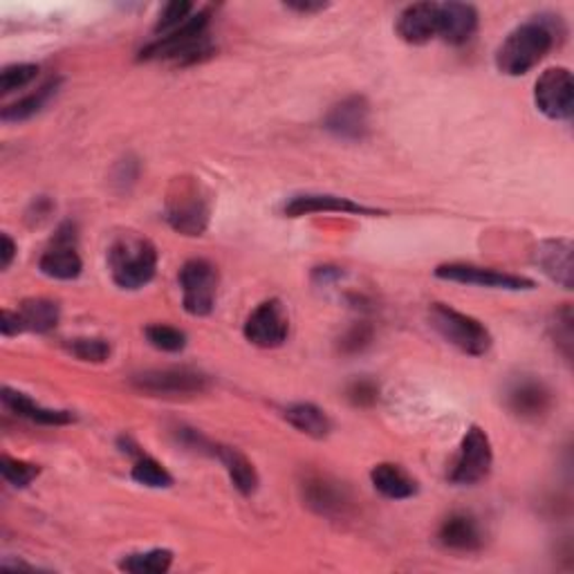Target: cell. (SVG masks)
<instances>
[{"mask_svg":"<svg viewBox=\"0 0 574 574\" xmlns=\"http://www.w3.org/2000/svg\"><path fill=\"white\" fill-rule=\"evenodd\" d=\"M144 334L151 346L162 353H183L187 349V334L180 328L166 325V323H153L144 330Z\"/></svg>","mask_w":574,"mask_h":574,"instance_id":"f1b7e54d","label":"cell"},{"mask_svg":"<svg viewBox=\"0 0 574 574\" xmlns=\"http://www.w3.org/2000/svg\"><path fill=\"white\" fill-rule=\"evenodd\" d=\"M323 129L343 142H362L371 131V106L366 97L353 95L334 103L323 118Z\"/></svg>","mask_w":574,"mask_h":574,"instance_id":"5bb4252c","label":"cell"},{"mask_svg":"<svg viewBox=\"0 0 574 574\" xmlns=\"http://www.w3.org/2000/svg\"><path fill=\"white\" fill-rule=\"evenodd\" d=\"M371 341H373V328L368 323H357L341 336L339 351L346 355H357L371 346Z\"/></svg>","mask_w":574,"mask_h":574,"instance_id":"e575fe53","label":"cell"},{"mask_svg":"<svg viewBox=\"0 0 574 574\" xmlns=\"http://www.w3.org/2000/svg\"><path fill=\"white\" fill-rule=\"evenodd\" d=\"M209 10H196L180 27L155 36L146 47H142L137 59L189 66L205 59V56H211L213 45L209 41Z\"/></svg>","mask_w":574,"mask_h":574,"instance_id":"7a4b0ae2","label":"cell"},{"mask_svg":"<svg viewBox=\"0 0 574 574\" xmlns=\"http://www.w3.org/2000/svg\"><path fill=\"white\" fill-rule=\"evenodd\" d=\"M213 455L224 465V470L229 474V481H232V485L243 496H252L258 489V483H261L258 472H256V467L252 465V461L243 451H239L236 446L216 444Z\"/></svg>","mask_w":574,"mask_h":574,"instance_id":"603a6c76","label":"cell"},{"mask_svg":"<svg viewBox=\"0 0 574 574\" xmlns=\"http://www.w3.org/2000/svg\"><path fill=\"white\" fill-rule=\"evenodd\" d=\"M135 449L129 451V453H135V457H137L133 470H131L133 481L137 485H142V487H148V489H168V487H174V476L168 474V470L162 463H157L155 457H151V455H146L142 451H135Z\"/></svg>","mask_w":574,"mask_h":574,"instance_id":"83f0119b","label":"cell"},{"mask_svg":"<svg viewBox=\"0 0 574 574\" xmlns=\"http://www.w3.org/2000/svg\"><path fill=\"white\" fill-rule=\"evenodd\" d=\"M565 36L563 21L559 16H537L509 32V36L496 49V68L507 77H521L537 68L550 49Z\"/></svg>","mask_w":574,"mask_h":574,"instance_id":"6da1fadb","label":"cell"},{"mask_svg":"<svg viewBox=\"0 0 574 574\" xmlns=\"http://www.w3.org/2000/svg\"><path fill=\"white\" fill-rule=\"evenodd\" d=\"M572 243L567 239H548L541 241L534 250L537 267L563 290H572Z\"/></svg>","mask_w":574,"mask_h":574,"instance_id":"d6986e66","label":"cell"},{"mask_svg":"<svg viewBox=\"0 0 574 574\" xmlns=\"http://www.w3.org/2000/svg\"><path fill=\"white\" fill-rule=\"evenodd\" d=\"M209 198L198 183H178V191L166 200V222L183 236H202L209 227Z\"/></svg>","mask_w":574,"mask_h":574,"instance_id":"8992f818","label":"cell"},{"mask_svg":"<svg viewBox=\"0 0 574 574\" xmlns=\"http://www.w3.org/2000/svg\"><path fill=\"white\" fill-rule=\"evenodd\" d=\"M245 339L256 349H280L290 334V317L278 299L263 301L254 308L243 325Z\"/></svg>","mask_w":574,"mask_h":574,"instance_id":"30bf717a","label":"cell"},{"mask_svg":"<svg viewBox=\"0 0 574 574\" xmlns=\"http://www.w3.org/2000/svg\"><path fill=\"white\" fill-rule=\"evenodd\" d=\"M552 330H554L556 349L570 362V357H572V310H570V306H563L561 310L554 312Z\"/></svg>","mask_w":574,"mask_h":574,"instance_id":"d6a6232c","label":"cell"},{"mask_svg":"<svg viewBox=\"0 0 574 574\" xmlns=\"http://www.w3.org/2000/svg\"><path fill=\"white\" fill-rule=\"evenodd\" d=\"M62 308L52 299H27L19 306L16 312L3 310L0 330L5 336H14L21 332H38L45 334L59 325Z\"/></svg>","mask_w":574,"mask_h":574,"instance_id":"2e32d148","label":"cell"},{"mask_svg":"<svg viewBox=\"0 0 574 574\" xmlns=\"http://www.w3.org/2000/svg\"><path fill=\"white\" fill-rule=\"evenodd\" d=\"M371 483L388 500H407L418 494V481L393 463H379L371 472Z\"/></svg>","mask_w":574,"mask_h":574,"instance_id":"cb8c5ba5","label":"cell"},{"mask_svg":"<svg viewBox=\"0 0 574 574\" xmlns=\"http://www.w3.org/2000/svg\"><path fill=\"white\" fill-rule=\"evenodd\" d=\"M41 274L56 278V280H75L79 278L84 263L77 252V227L73 222H64L43 252L38 261Z\"/></svg>","mask_w":574,"mask_h":574,"instance_id":"4fadbf2b","label":"cell"},{"mask_svg":"<svg viewBox=\"0 0 574 574\" xmlns=\"http://www.w3.org/2000/svg\"><path fill=\"white\" fill-rule=\"evenodd\" d=\"M301 494L306 505L314 514L323 516V519H332V521L346 519L353 507V498L346 485L330 476H321V474L308 476L301 485Z\"/></svg>","mask_w":574,"mask_h":574,"instance_id":"9a60e30c","label":"cell"},{"mask_svg":"<svg viewBox=\"0 0 574 574\" xmlns=\"http://www.w3.org/2000/svg\"><path fill=\"white\" fill-rule=\"evenodd\" d=\"M478 30V12L467 3H444L438 10V36L449 45H465Z\"/></svg>","mask_w":574,"mask_h":574,"instance_id":"ffe728a7","label":"cell"},{"mask_svg":"<svg viewBox=\"0 0 574 574\" xmlns=\"http://www.w3.org/2000/svg\"><path fill=\"white\" fill-rule=\"evenodd\" d=\"M494 467V449L489 442V435L481 427H470L461 451H457L455 463L451 467L449 481L461 487H472L483 483Z\"/></svg>","mask_w":574,"mask_h":574,"instance_id":"ba28073f","label":"cell"},{"mask_svg":"<svg viewBox=\"0 0 574 574\" xmlns=\"http://www.w3.org/2000/svg\"><path fill=\"white\" fill-rule=\"evenodd\" d=\"M287 218H303L310 213H341V216H382L384 211L360 205L351 198H341L332 194H301L283 205Z\"/></svg>","mask_w":574,"mask_h":574,"instance_id":"e0dca14e","label":"cell"},{"mask_svg":"<svg viewBox=\"0 0 574 574\" xmlns=\"http://www.w3.org/2000/svg\"><path fill=\"white\" fill-rule=\"evenodd\" d=\"M36 75H38V66L34 64H14L3 68V73H0V95L8 97L16 90H23L36 79Z\"/></svg>","mask_w":574,"mask_h":574,"instance_id":"4dcf8cb0","label":"cell"},{"mask_svg":"<svg viewBox=\"0 0 574 574\" xmlns=\"http://www.w3.org/2000/svg\"><path fill=\"white\" fill-rule=\"evenodd\" d=\"M178 280H180L185 310L191 317H209L213 312L218 299V285H220L216 265L205 258H191L183 265Z\"/></svg>","mask_w":574,"mask_h":574,"instance_id":"52a82bcc","label":"cell"},{"mask_svg":"<svg viewBox=\"0 0 574 574\" xmlns=\"http://www.w3.org/2000/svg\"><path fill=\"white\" fill-rule=\"evenodd\" d=\"M283 418L299 433L314 440H323L332 431V420L323 409L312 405V401H297V405H290L283 411Z\"/></svg>","mask_w":574,"mask_h":574,"instance_id":"484cf974","label":"cell"},{"mask_svg":"<svg viewBox=\"0 0 574 574\" xmlns=\"http://www.w3.org/2000/svg\"><path fill=\"white\" fill-rule=\"evenodd\" d=\"M438 3H416L397 16V36L409 45H424L438 36Z\"/></svg>","mask_w":574,"mask_h":574,"instance_id":"44dd1931","label":"cell"},{"mask_svg":"<svg viewBox=\"0 0 574 574\" xmlns=\"http://www.w3.org/2000/svg\"><path fill=\"white\" fill-rule=\"evenodd\" d=\"M0 474H3L5 483H10L12 487L25 489V487H30L38 478L41 470L36 465H32V463L16 461V457L3 455V457H0Z\"/></svg>","mask_w":574,"mask_h":574,"instance_id":"f546056e","label":"cell"},{"mask_svg":"<svg viewBox=\"0 0 574 574\" xmlns=\"http://www.w3.org/2000/svg\"><path fill=\"white\" fill-rule=\"evenodd\" d=\"M62 90V79H49L45 81L38 90L30 92L27 97L10 103L8 108H3V112H0V118H3V122L8 124H21V122H27L32 120L34 114H38L43 108H47V103L59 95Z\"/></svg>","mask_w":574,"mask_h":574,"instance_id":"d4e9b609","label":"cell"},{"mask_svg":"<svg viewBox=\"0 0 574 574\" xmlns=\"http://www.w3.org/2000/svg\"><path fill=\"white\" fill-rule=\"evenodd\" d=\"M0 399H3V407L14 413L16 418H23V420H30L34 424H43V427H64V424H70L75 422V416L70 411H56V409H45L41 405H36V401L21 393V390H14L10 386L3 388V395H0Z\"/></svg>","mask_w":574,"mask_h":574,"instance_id":"7402d4cb","label":"cell"},{"mask_svg":"<svg viewBox=\"0 0 574 574\" xmlns=\"http://www.w3.org/2000/svg\"><path fill=\"white\" fill-rule=\"evenodd\" d=\"M131 382L140 393L151 397H164V399L196 397L209 388V377L187 366L151 368L133 375Z\"/></svg>","mask_w":574,"mask_h":574,"instance_id":"5b68a950","label":"cell"},{"mask_svg":"<svg viewBox=\"0 0 574 574\" xmlns=\"http://www.w3.org/2000/svg\"><path fill=\"white\" fill-rule=\"evenodd\" d=\"M435 276L451 283H463V285H478L489 287V290H507V292H523L534 290V280L528 276L509 274L492 267H478L467 263H444L435 267Z\"/></svg>","mask_w":574,"mask_h":574,"instance_id":"9c48e42d","label":"cell"},{"mask_svg":"<svg viewBox=\"0 0 574 574\" xmlns=\"http://www.w3.org/2000/svg\"><path fill=\"white\" fill-rule=\"evenodd\" d=\"M534 103L548 120L567 122L574 112V81L567 68H548L534 86Z\"/></svg>","mask_w":574,"mask_h":574,"instance_id":"8fae6325","label":"cell"},{"mask_svg":"<svg viewBox=\"0 0 574 574\" xmlns=\"http://www.w3.org/2000/svg\"><path fill=\"white\" fill-rule=\"evenodd\" d=\"M108 267L114 285L122 290H142L157 272V250L148 239L126 234L108 250Z\"/></svg>","mask_w":574,"mask_h":574,"instance_id":"3957f363","label":"cell"},{"mask_svg":"<svg viewBox=\"0 0 574 574\" xmlns=\"http://www.w3.org/2000/svg\"><path fill=\"white\" fill-rule=\"evenodd\" d=\"M505 405L514 418L523 422H541L554 407L552 388L534 377H521L509 384L505 393Z\"/></svg>","mask_w":574,"mask_h":574,"instance_id":"7c38bea8","label":"cell"},{"mask_svg":"<svg viewBox=\"0 0 574 574\" xmlns=\"http://www.w3.org/2000/svg\"><path fill=\"white\" fill-rule=\"evenodd\" d=\"M346 397L353 407H360V409H368L373 407L375 401L379 399V388L373 379H355L349 390H346Z\"/></svg>","mask_w":574,"mask_h":574,"instance_id":"d590c367","label":"cell"},{"mask_svg":"<svg viewBox=\"0 0 574 574\" xmlns=\"http://www.w3.org/2000/svg\"><path fill=\"white\" fill-rule=\"evenodd\" d=\"M285 8L299 12V14H319V12L328 10V3H308V0L303 3V0H297V3H285Z\"/></svg>","mask_w":574,"mask_h":574,"instance_id":"74e56055","label":"cell"},{"mask_svg":"<svg viewBox=\"0 0 574 574\" xmlns=\"http://www.w3.org/2000/svg\"><path fill=\"white\" fill-rule=\"evenodd\" d=\"M438 541L451 552H478L485 545V534L474 514L453 511L440 523Z\"/></svg>","mask_w":574,"mask_h":574,"instance_id":"ac0fdd59","label":"cell"},{"mask_svg":"<svg viewBox=\"0 0 574 574\" xmlns=\"http://www.w3.org/2000/svg\"><path fill=\"white\" fill-rule=\"evenodd\" d=\"M170 565H174V552L164 548L133 552L120 561V570L131 574H164L170 570Z\"/></svg>","mask_w":574,"mask_h":574,"instance_id":"4316f807","label":"cell"},{"mask_svg":"<svg viewBox=\"0 0 574 574\" xmlns=\"http://www.w3.org/2000/svg\"><path fill=\"white\" fill-rule=\"evenodd\" d=\"M194 12H196V8L191 3H168L155 23V36H162L170 30L180 27Z\"/></svg>","mask_w":574,"mask_h":574,"instance_id":"836d02e7","label":"cell"},{"mask_svg":"<svg viewBox=\"0 0 574 574\" xmlns=\"http://www.w3.org/2000/svg\"><path fill=\"white\" fill-rule=\"evenodd\" d=\"M68 351L81 362L101 364L110 357V343L106 339L81 336V339H73V343H68Z\"/></svg>","mask_w":574,"mask_h":574,"instance_id":"1f68e13d","label":"cell"},{"mask_svg":"<svg viewBox=\"0 0 574 574\" xmlns=\"http://www.w3.org/2000/svg\"><path fill=\"white\" fill-rule=\"evenodd\" d=\"M429 323L446 343L470 357H483L492 351L494 339L485 323L446 303H433L429 308Z\"/></svg>","mask_w":574,"mask_h":574,"instance_id":"277c9868","label":"cell"},{"mask_svg":"<svg viewBox=\"0 0 574 574\" xmlns=\"http://www.w3.org/2000/svg\"><path fill=\"white\" fill-rule=\"evenodd\" d=\"M16 243L12 241V236L10 234H3L0 236V267L3 269H10L12 267V263H14V258H16Z\"/></svg>","mask_w":574,"mask_h":574,"instance_id":"8d00e7d4","label":"cell"}]
</instances>
